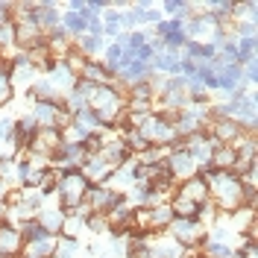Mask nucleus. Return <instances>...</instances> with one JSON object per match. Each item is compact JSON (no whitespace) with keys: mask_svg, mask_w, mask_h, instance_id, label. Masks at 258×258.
Masks as SVG:
<instances>
[{"mask_svg":"<svg viewBox=\"0 0 258 258\" xmlns=\"http://www.w3.org/2000/svg\"><path fill=\"white\" fill-rule=\"evenodd\" d=\"M12 9H15V3H0V27L12 24Z\"/></svg>","mask_w":258,"mask_h":258,"instance_id":"nucleus-5","label":"nucleus"},{"mask_svg":"<svg viewBox=\"0 0 258 258\" xmlns=\"http://www.w3.org/2000/svg\"><path fill=\"white\" fill-rule=\"evenodd\" d=\"M9 97H12V82H9V77L0 74V103H6Z\"/></svg>","mask_w":258,"mask_h":258,"instance_id":"nucleus-4","label":"nucleus"},{"mask_svg":"<svg viewBox=\"0 0 258 258\" xmlns=\"http://www.w3.org/2000/svg\"><path fill=\"white\" fill-rule=\"evenodd\" d=\"M12 138H15V120L0 117V141H12Z\"/></svg>","mask_w":258,"mask_h":258,"instance_id":"nucleus-3","label":"nucleus"},{"mask_svg":"<svg viewBox=\"0 0 258 258\" xmlns=\"http://www.w3.org/2000/svg\"><path fill=\"white\" fill-rule=\"evenodd\" d=\"M24 249V238L21 229L12 223H0V255L3 258H18Z\"/></svg>","mask_w":258,"mask_h":258,"instance_id":"nucleus-2","label":"nucleus"},{"mask_svg":"<svg viewBox=\"0 0 258 258\" xmlns=\"http://www.w3.org/2000/svg\"><path fill=\"white\" fill-rule=\"evenodd\" d=\"M170 229H173V235H176V243H200L206 238V232H203V223L197 220V217H173L170 220Z\"/></svg>","mask_w":258,"mask_h":258,"instance_id":"nucleus-1","label":"nucleus"}]
</instances>
